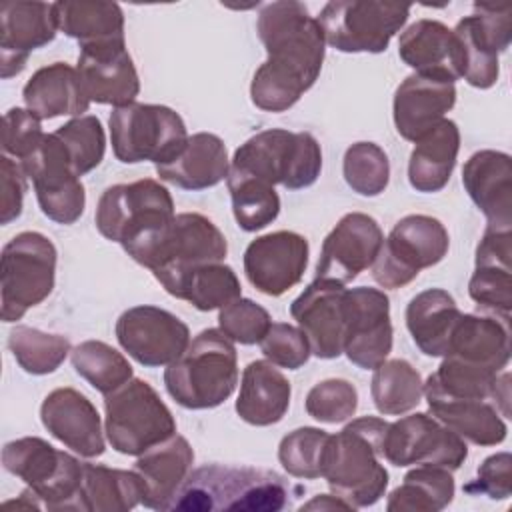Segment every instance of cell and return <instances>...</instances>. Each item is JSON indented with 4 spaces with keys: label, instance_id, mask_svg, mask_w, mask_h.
<instances>
[{
    "label": "cell",
    "instance_id": "6da1fadb",
    "mask_svg": "<svg viewBox=\"0 0 512 512\" xmlns=\"http://www.w3.org/2000/svg\"><path fill=\"white\" fill-rule=\"evenodd\" d=\"M256 32L268 58L252 76V104L264 112H284L314 86L322 70V28L302 2L280 0L262 6Z\"/></svg>",
    "mask_w": 512,
    "mask_h": 512
},
{
    "label": "cell",
    "instance_id": "7a4b0ae2",
    "mask_svg": "<svg viewBox=\"0 0 512 512\" xmlns=\"http://www.w3.org/2000/svg\"><path fill=\"white\" fill-rule=\"evenodd\" d=\"M296 490L274 470L254 466L206 464L190 470L168 510L276 512Z\"/></svg>",
    "mask_w": 512,
    "mask_h": 512
},
{
    "label": "cell",
    "instance_id": "3957f363",
    "mask_svg": "<svg viewBox=\"0 0 512 512\" xmlns=\"http://www.w3.org/2000/svg\"><path fill=\"white\" fill-rule=\"evenodd\" d=\"M388 422L362 416L348 422L326 444L322 478L332 494L354 510L376 504L388 488V470L382 464V438Z\"/></svg>",
    "mask_w": 512,
    "mask_h": 512
},
{
    "label": "cell",
    "instance_id": "277c9868",
    "mask_svg": "<svg viewBox=\"0 0 512 512\" xmlns=\"http://www.w3.org/2000/svg\"><path fill=\"white\" fill-rule=\"evenodd\" d=\"M174 216L168 188L152 178H142L106 188L98 200L94 222L106 240L118 242L138 262Z\"/></svg>",
    "mask_w": 512,
    "mask_h": 512
},
{
    "label": "cell",
    "instance_id": "5b68a950",
    "mask_svg": "<svg viewBox=\"0 0 512 512\" xmlns=\"http://www.w3.org/2000/svg\"><path fill=\"white\" fill-rule=\"evenodd\" d=\"M238 384L234 342L216 328L202 330L164 370V386L176 404L208 410L226 402Z\"/></svg>",
    "mask_w": 512,
    "mask_h": 512
},
{
    "label": "cell",
    "instance_id": "8992f818",
    "mask_svg": "<svg viewBox=\"0 0 512 512\" xmlns=\"http://www.w3.org/2000/svg\"><path fill=\"white\" fill-rule=\"evenodd\" d=\"M2 466L26 484L20 498L8 500L6 506L78 510L82 462L72 454L38 436H24L4 444Z\"/></svg>",
    "mask_w": 512,
    "mask_h": 512
},
{
    "label": "cell",
    "instance_id": "52a82bcc",
    "mask_svg": "<svg viewBox=\"0 0 512 512\" xmlns=\"http://www.w3.org/2000/svg\"><path fill=\"white\" fill-rule=\"evenodd\" d=\"M230 172L258 178L270 186L280 184L288 190H302L318 180L322 150L310 132L270 128L236 148Z\"/></svg>",
    "mask_w": 512,
    "mask_h": 512
},
{
    "label": "cell",
    "instance_id": "ba28073f",
    "mask_svg": "<svg viewBox=\"0 0 512 512\" xmlns=\"http://www.w3.org/2000/svg\"><path fill=\"white\" fill-rule=\"evenodd\" d=\"M104 432L110 446L140 456L176 434V420L158 392L140 378L128 380L104 396Z\"/></svg>",
    "mask_w": 512,
    "mask_h": 512
},
{
    "label": "cell",
    "instance_id": "9c48e42d",
    "mask_svg": "<svg viewBox=\"0 0 512 512\" xmlns=\"http://www.w3.org/2000/svg\"><path fill=\"white\" fill-rule=\"evenodd\" d=\"M108 126L112 152L124 164H166L188 140L182 116L162 104L132 102L114 108Z\"/></svg>",
    "mask_w": 512,
    "mask_h": 512
},
{
    "label": "cell",
    "instance_id": "30bf717a",
    "mask_svg": "<svg viewBox=\"0 0 512 512\" xmlns=\"http://www.w3.org/2000/svg\"><path fill=\"white\" fill-rule=\"evenodd\" d=\"M228 244L220 228L198 212H182L172 218L164 232L138 260L148 268L166 292L192 268L224 262Z\"/></svg>",
    "mask_w": 512,
    "mask_h": 512
},
{
    "label": "cell",
    "instance_id": "8fae6325",
    "mask_svg": "<svg viewBox=\"0 0 512 512\" xmlns=\"http://www.w3.org/2000/svg\"><path fill=\"white\" fill-rule=\"evenodd\" d=\"M58 252L40 232H20L2 248L0 294L2 320L16 322L44 302L56 280Z\"/></svg>",
    "mask_w": 512,
    "mask_h": 512
},
{
    "label": "cell",
    "instance_id": "7c38bea8",
    "mask_svg": "<svg viewBox=\"0 0 512 512\" xmlns=\"http://www.w3.org/2000/svg\"><path fill=\"white\" fill-rule=\"evenodd\" d=\"M448 230L438 218L426 214H408L400 218L384 238L374 260L372 278L382 288H402L410 284L420 270L436 266L448 254Z\"/></svg>",
    "mask_w": 512,
    "mask_h": 512
},
{
    "label": "cell",
    "instance_id": "4fadbf2b",
    "mask_svg": "<svg viewBox=\"0 0 512 512\" xmlns=\"http://www.w3.org/2000/svg\"><path fill=\"white\" fill-rule=\"evenodd\" d=\"M408 16V4L336 0L328 2L316 20L328 46L348 54H380L406 24Z\"/></svg>",
    "mask_w": 512,
    "mask_h": 512
},
{
    "label": "cell",
    "instance_id": "5bb4252c",
    "mask_svg": "<svg viewBox=\"0 0 512 512\" xmlns=\"http://www.w3.org/2000/svg\"><path fill=\"white\" fill-rule=\"evenodd\" d=\"M466 458V440L424 412L388 422L382 438V460L398 468L440 466L454 472Z\"/></svg>",
    "mask_w": 512,
    "mask_h": 512
},
{
    "label": "cell",
    "instance_id": "9a60e30c",
    "mask_svg": "<svg viewBox=\"0 0 512 512\" xmlns=\"http://www.w3.org/2000/svg\"><path fill=\"white\" fill-rule=\"evenodd\" d=\"M20 164L34 184L44 216L58 224H74L84 214V184L74 172L62 140L54 132L44 134L36 150Z\"/></svg>",
    "mask_w": 512,
    "mask_h": 512
},
{
    "label": "cell",
    "instance_id": "2e32d148",
    "mask_svg": "<svg viewBox=\"0 0 512 512\" xmlns=\"http://www.w3.org/2000/svg\"><path fill=\"white\" fill-rule=\"evenodd\" d=\"M114 332L122 350L146 368L172 364L190 344V328L172 312L150 304L124 310Z\"/></svg>",
    "mask_w": 512,
    "mask_h": 512
},
{
    "label": "cell",
    "instance_id": "e0dca14e",
    "mask_svg": "<svg viewBox=\"0 0 512 512\" xmlns=\"http://www.w3.org/2000/svg\"><path fill=\"white\" fill-rule=\"evenodd\" d=\"M454 34L464 52V80L480 90L494 86L500 74L498 54L512 40V6L474 4V14L462 18Z\"/></svg>",
    "mask_w": 512,
    "mask_h": 512
},
{
    "label": "cell",
    "instance_id": "ac0fdd59",
    "mask_svg": "<svg viewBox=\"0 0 512 512\" xmlns=\"http://www.w3.org/2000/svg\"><path fill=\"white\" fill-rule=\"evenodd\" d=\"M392 352L390 300L380 288L358 286L344 296V350L362 370L378 368Z\"/></svg>",
    "mask_w": 512,
    "mask_h": 512
},
{
    "label": "cell",
    "instance_id": "d6986e66",
    "mask_svg": "<svg viewBox=\"0 0 512 512\" xmlns=\"http://www.w3.org/2000/svg\"><path fill=\"white\" fill-rule=\"evenodd\" d=\"M76 72L90 102L128 106L140 92V80L124 38L80 46Z\"/></svg>",
    "mask_w": 512,
    "mask_h": 512
},
{
    "label": "cell",
    "instance_id": "ffe728a7",
    "mask_svg": "<svg viewBox=\"0 0 512 512\" xmlns=\"http://www.w3.org/2000/svg\"><path fill=\"white\" fill-rule=\"evenodd\" d=\"M308 240L292 230H278L254 238L244 252L248 282L266 296H282L296 286L308 266Z\"/></svg>",
    "mask_w": 512,
    "mask_h": 512
},
{
    "label": "cell",
    "instance_id": "44dd1931",
    "mask_svg": "<svg viewBox=\"0 0 512 512\" xmlns=\"http://www.w3.org/2000/svg\"><path fill=\"white\" fill-rule=\"evenodd\" d=\"M382 242V228L372 216L364 212L344 214L322 242L316 278L338 284L352 282L374 264Z\"/></svg>",
    "mask_w": 512,
    "mask_h": 512
},
{
    "label": "cell",
    "instance_id": "7402d4cb",
    "mask_svg": "<svg viewBox=\"0 0 512 512\" xmlns=\"http://www.w3.org/2000/svg\"><path fill=\"white\" fill-rule=\"evenodd\" d=\"M344 296V284L314 278L290 304V314L316 358L332 360L344 350Z\"/></svg>",
    "mask_w": 512,
    "mask_h": 512
},
{
    "label": "cell",
    "instance_id": "603a6c76",
    "mask_svg": "<svg viewBox=\"0 0 512 512\" xmlns=\"http://www.w3.org/2000/svg\"><path fill=\"white\" fill-rule=\"evenodd\" d=\"M54 2H2L0 6V74L4 80L26 68L30 52L56 38Z\"/></svg>",
    "mask_w": 512,
    "mask_h": 512
},
{
    "label": "cell",
    "instance_id": "cb8c5ba5",
    "mask_svg": "<svg viewBox=\"0 0 512 512\" xmlns=\"http://www.w3.org/2000/svg\"><path fill=\"white\" fill-rule=\"evenodd\" d=\"M40 420L50 436L84 458L102 456L106 450L96 406L74 388L52 390L40 406Z\"/></svg>",
    "mask_w": 512,
    "mask_h": 512
},
{
    "label": "cell",
    "instance_id": "d4e9b609",
    "mask_svg": "<svg viewBox=\"0 0 512 512\" xmlns=\"http://www.w3.org/2000/svg\"><path fill=\"white\" fill-rule=\"evenodd\" d=\"M400 60L428 78L454 84L464 78V52L454 30L440 20L422 18L410 24L398 40Z\"/></svg>",
    "mask_w": 512,
    "mask_h": 512
},
{
    "label": "cell",
    "instance_id": "484cf974",
    "mask_svg": "<svg viewBox=\"0 0 512 512\" xmlns=\"http://www.w3.org/2000/svg\"><path fill=\"white\" fill-rule=\"evenodd\" d=\"M456 104V86L422 74L406 76L394 92L392 116L396 132L410 142L420 140Z\"/></svg>",
    "mask_w": 512,
    "mask_h": 512
},
{
    "label": "cell",
    "instance_id": "4316f807",
    "mask_svg": "<svg viewBox=\"0 0 512 512\" xmlns=\"http://www.w3.org/2000/svg\"><path fill=\"white\" fill-rule=\"evenodd\" d=\"M462 184L470 200L486 216L488 226L512 228V158L500 150L474 152L462 168Z\"/></svg>",
    "mask_w": 512,
    "mask_h": 512
},
{
    "label": "cell",
    "instance_id": "83f0119b",
    "mask_svg": "<svg viewBox=\"0 0 512 512\" xmlns=\"http://www.w3.org/2000/svg\"><path fill=\"white\" fill-rule=\"evenodd\" d=\"M194 464V450L180 434L152 446L138 456L134 472L142 478V506L152 510H168L176 492L188 478Z\"/></svg>",
    "mask_w": 512,
    "mask_h": 512
},
{
    "label": "cell",
    "instance_id": "f1b7e54d",
    "mask_svg": "<svg viewBox=\"0 0 512 512\" xmlns=\"http://www.w3.org/2000/svg\"><path fill=\"white\" fill-rule=\"evenodd\" d=\"M230 170L228 148L212 132L188 136L184 148L166 164L156 166L160 180L182 190H206L226 180Z\"/></svg>",
    "mask_w": 512,
    "mask_h": 512
},
{
    "label": "cell",
    "instance_id": "f546056e",
    "mask_svg": "<svg viewBox=\"0 0 512 512\" xmlns=\"http://www.w3.org/2000/svg\"><path fill=\"white\" fill-rule=\"evenodd\" d=\"M446 356L502 372L510 362V324L488 314H460Z\"/></svg>",
    "mask_w": 512,
    "mask_h": 512
},
{
    "label": "cell",
    "instance_id": "4dcf8cb0",
    "mask_svg": "<svg viewBox=\"0 0 512 512\" xmlns=\"http://www.w3.org/2000/svg\"><path fill=\"white\" fill-rule=\"evenodd\" d=\"M26 108L40 120L58 116H84L90 108L76 68L66 62H54L38 68L22 88Z\"/></svg>",
    "mask_w": 512,
    "mask_h": 512
},
{
    "label": "cell",
    "instance_id": "1f68e13d",
    "mask_svg": "<svg viewBox=\"0 0 512 512\" xmlns=\"http://www.w3.org/2000/svg\"><path fill=\"white\" fill-rule=\"evenodd\" d=\"M292 386L272 362L254 360L242 372L236 414L252 426H272L290 406Z\"/></svg>",
    "mask_w": 512,
    "mask_h": 512
},
{
    "label": "cell",
    "instance_id": "d6a6232c",
    "mask_svg": "<svg viewBox=\"0 0 512 512\" xmlns=\"http://www.w3.org/2000/svg\"><path fill=\"white\" fill-rule=\"evenodd\" d=\"M430 414L462 440L476 446H496L506 440L508 426L490 400L448 398L436 392H426Z\"/></svg>",
    "mask_w": 512,
    "mask_h": 512
},
{
    "label": "cell",
    "instance_id": "836d02e7",
    "mask_svg": "<svg viewBox=\"0 0 512 512\" xmlns=\"http://www.w3.org/2000/svg\"><path fill=\"white\" fill-rule=\"evenodd\" d=\"M408 160V182L416 192H440L456 166L460 150V130L454 120L444 118L420 140L414 142Z\"/></svg>",
    "mask_w": 512,
    "mask_h": 512
},
{
    "label": "cell",
    "instance_id": "e575fe53",
    "mask_svg": "<svg viewBox=\"0 0 512 512\" xmlns=\"http://www.w3.org/2000/svg\"><path fill=\"white\" fill-rule=\"evenodd\" d=\"M460 314L452 294L442 288H428L408 302L406 328L422 354L444 358Z\"/></svg>",
    "mask_w": 512,
    "mask_h": 512
},
{
    "label": "cell",
    "instance_id": "d590c367",
    "mask_svg": "<svg viewBox=\"0 0 512 512\" xmlns=\"http://www.w3.org/2000/svg\"><path fill=\"white\" fill-rule=\"evenodd\" d=\"M144 484L134 470L110 468L82 462V484L78 510L84 512H124L142 504Z\"/></svg>",
    "mask_w": 512,
    "mask_h": 512
},
{
    "label": "cell",
    "instance_id": "8d00e7d4",
    "mask_svg": "<svg viewBox=\"0 0 512 512\" xmlns=\"http://www.w3.org/2000/svg\"><path fill=\"white\" fill-rule=\"evenodd\" d=\"M58 30L80 46L124 38V12L116 2L64 0L54 2Z\"/></svg>",
    "mask_w": 512,
    "mask_h": 512
},
{
    "label": "cell",
    "instance_id": "74e56055",
    "mask_svg": "<svg viewBox=\"0 0 512 512\" xmlns=\"http://www.w3.org/2000/svg\"><path fill=\"white\" fill-rule=\"evenodd\" d=\"M452 472L440 466H416L388 496V512H438L454 498Z\"/></svg>",
    "mask_w": 512,
    "mask_h": 512
},
{
    "label": "cell",
    "instance_id": "f35d334b",
    "mask_svg": "<svg viewBox=\"0 0 512 512\" xmlns=\"http://www.w3.org/2000/svg\"><path fill=\"white\" fill-rule=\"evenodd\" d=\"M174 298L190 302L200 312L220 310L242 296L236 272L224 262L202 264L186 272L168 292Z\"/></svg>",
    "mask_w": 512,
    "mask_h": 512
},
{
    "label": "cell",
    "instance_id": "ab89813d",
    "mask_svg": "<svg viewBox=\"0 0 512 512\" xmlns=\"http://www.w3.org/2000/svg\"><path fill=\"white\" fill-rule=\"evenodd\" d=\"M370 394L380 414L400 416L418 406L424 396V382L408 360L392 358L374 368Z\"/></svg>",
    "mask_w": 512,
    "mask_h": 512
},
{
    "label": "cell",
    "instance_id": "60d3db41",
    "mask_svg": "<svg viewBox=\"0 0 512 512\" xmlns=\"http://www.w3.org/2000/svg\"><path fill=\"white\" fill-rule=\"evenodd\" d=\"M74 370L100 394H110L134 378L128 358L102 340H86L72 348Z\"/></svg>",
    "mask_w": 512,
    "mask_h": 512
},
{
    "label": "cell",
    "instance_id": "b9f144b4",
    "mask_svg": "<svg viewBox=\"0 0 512 512\" xmlns=\"http://www.w3.org/2000/svg\"><path fill=\"white\" fill-rule=\"evenodd\" d=\"M228 192L232 198V214L244 232H256L272 224L280 214V196L274 186L244 174L228 170Z\"/></svg>",
    "mask_w": 512,
    "mask_h": 512
},
{
    "label": "cell",
    "instance_id": "7bdbcfd3",
    "mask_svg": "<svg viewBox=\"0 0 512 512\" xmlns=\"http://www.w3.org/2000/svg\"><path fill=\"white\" fill-rule=\"evenodd\" d=\"M8 348L18 366L34 376H44L58 370L72 352L68 338L30 326L12 328L8 334Z\"/></svg>",
    "mask_w": 512,
    "mask_h": 512
},
{
    "label": "cell",
    "instance_id": "ee69618b",
    "mask_svg": "<svg viewBox=\"0 0 512 512\" xmlns=\"http://www.w3.org/2000/svg\"><path fill=\"white\" fill-rule=\"evenodd\" d=\"M342 174L352 192L360 196H378L388 186L390 162L378 144L356 142L344 154Z\"/></svg>",
    "mask_w": 512,
    "mask_h": 512
},
{
    "label": "cell",
    "instance_id": "f6af8a7d",
    "mask_svg": "<svg viewBox=\"0 0 512 512\" xmlns=\"http://www.w3.org/2000/svg\"><path fill=\"white\" fill-rule=\"evenodd\" d=\"M328 440L330 434L326 430L314 426L296 428L280 440L278 460L282 468L294 478H320Z\"/></svg>",
    "mask_w": 512,
    "mask_h": 512
},
{
    "label": "cell",
    "instance_id": "bcb514c9",
    "mask_svg": "<svg viewBox=\"0 0 512 512\" xmlns=\"http://www.w3.org/2000/svg\"><path fill=\"white\" fill-rule=\"evenodd\" d=\"M54 134L62 140L78 176L92 172L102 162L106 152V134L102 122L96 116H76L54 130Z\"/></svg>",
    "mask_w": 512,
    "mask_h": 512
},
{
    "label": "cell",
    "instance_id": "7dc6e473",
    "mask_svg": "<svg viewBox=\"0 0 512 512\" xmlns=\"http://www.w3.org/2000/svg\"><path fill=\"white\" fill-rule=\"evenodd\" d=\"M308 416L324 424L350 420L358 408V390L342 378H328L310 388L304 400Z\"/></svg>",
    "mask_w": 512,
    "mask_h": 512
},
{
    "label": "cell",
    "instance_id": "c3c4849f",
    "mask_svg": "<svg viewBox=\"0 0 512 512\" xmlns=\"http://www.w3.org/2000/svg\"><path fill=\"white\" fill-rule=\"evenodd\" d=\"M468 294L482 314L510 324L512 310V270L496 266H476L468 282Z\"/></svg>",
    "mask_w": 512,
    "mask_h": 512
},
{
    "label": "cell",
    "instance_id": "681fc988",
    "mask_svg": "<svg viewBox=\"0 0 512 512\" xmlns=\"http://www.w3.org/2000/svg\"><path fill=\"white\" fill-rule=\"evenodd\" d=\"M272 318L266 308L256 304L250 298H236L218 314V330L228 336L232 342L240 344H258L268 332Z\"/></svg>",
    "mask_w": 512,
    "mask_h": 512
},
{
    "label": "cell",
    "instance_id": "f907efd6",
    "mask_svg": "<svg viewBox=\"0 0 512 512\" xmlns=\"http://www.w3.org/2000/svg\"><path fill=\"white\" fill-rule=\"evenodd\" d=\"M258 344L268 362L288 370L302 368L312 354L304 332L286 322H272Z\"/></svg>",
    "mask_w": 512,
    "mask_h": 512
},
{
    "label": "cell",
    "instance_id": "816d5d0a",
    "mask_svg": "<svg viewBox=\"0 0 512 512\" xmlns=\"http://www.w3.org/2000/svg\"><path fill=\"white\" fill-rule=\"evenodd\" d=\"M42 120L28 108H10L2 120V150L22 162L44 138Z\"/></svg>",
    "mask_w": 512,
    "mask_h": 512
},
{
    "label": "cell",
    "instance_id": "f5cc1de1",
    "mask_svg": "<svg viewBox=\"0 0 512 512\" xmlns=\"http://www.w3.org/2000/svg\"><path fill=\"white\" fill-rule=\"evenodd\" d=\"M512 456L510 452H496L488 456L476 470V478L464 486L472 496H488L492 500H506L512 492L510 480Z\"/></svg>",
    "mask_w": 512,
    "mask_h": 512
},
{
    "label": "cell",
    "instance_id": "db71d44e",
    "mask_svg": "<svg viewBox=\"0 0 512 512\" xmlns=\"http://www.w3.org/2000/svg\"><path fill=\"white\" fill-rule=\"evenodd\" d=\"M28 176L18 160L10 156L0 158V222L6 226L22 214L24 194L28 190Z\"/></svg>",
    "mask_w": 512,
    "mask_h": 512
},
{
    "label": "cell",
    "instance_id": "11a10c76",
    "mask_svg": "<svg viewBox=\"0 0 512 512\" xmlns=\"http://www.w3.org/2000/svg\"><path fill=\"white\" fill-rule=\"evenodd\" d=\"M512 262V228L486 226L478 248H476V266H496L508 268Z\"/></svg>",
    "mask_w": 512,
    "mask_h": 512
},
{
    "label": "cell",
    "instance_id": "9f6ffc18",
    "mask_svg": "<svg viewBox=\"0 0 512 512\" xmlns=\"http://www.w3.org/2000/svg\"><path fill=\"white\" fill-rule=\"evenodd\" d=\"M336 508L354 510L348 502H344V500L338 498L336 494H318V496H314L310 502H306V504L300 506V510H336Z\"/></svg>",
    "mask_w": 512,
    "mask_h": 512
}]
</instances>
